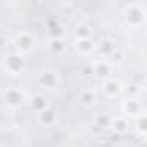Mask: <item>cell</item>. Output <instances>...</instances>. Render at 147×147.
<instances>
[{"mask_svg":"<svg viewBox=\"0 0 147 147\" xmlns=\"http://www.w3.org/2000/svg\"><path fill=\"white\" fill-rule=\"evenodd\" d=\"M50 45H51V48H53V50H55V51H58V50H60V51H62V50H63V45H62V43H60V41H51V43H50Z\"/></svg>","mask_w":147,"mask_h":147,"instance_id":"12","label":"cell"},{"mask_svg":"<svg viewBox=\"0 0 147 147\" xmlns=\"http://www.w3.org/2000/svg\"><path fill=\"white\" fill-rule=\"evenodd\" d=\"M80 101H82L84 105H91V103L94 101V92H92V91H84V92L80 94Z\"/></svg>","mask_w":147,"mask_h":147,"instance_id":"5","label":"cell"},{"mask_svg":"<svg viewBox=\"0 0 147 147\" xmlns=\"http://www.w3.org/2000/svg\"><path fill=\"white\" fill-rule=\"evenodd\" d=\"M127 17L132 21V22H142L144 21V12L140 10V9H137V7H132L128 12H127Z\"/></svg>","mask_w":147,"mask_h":147,"instance_id":"1","label":"cell"},{"mask_svg":"<svg viewBox=\"0 0 147 147\" xmlns=\"http://www.w3.org/2000/svg\"><path fill=\"white\" fill-rule=\"evenodd\" d=\"M7 101H9L10 105H21L22 94H21L19 91H9V92H7Z\"/></svg>","mask_w":147,"mask_h":147,"instance_id":"2","label":"cell"},{"mask_svg":"<svg viewBox=\"0 0 147 147\" xmlns=\"http://www.w3.org/2000/svg\"><path fill=\"white\" fill-rule=\"evenodd\" d=\"M101 46H103V51H105V53H111V51H115V46H113V43H111L110 39H105V41L101 43Z\"/></svg>","mask_w":147,"mask_h":147,"instance_id":"8","label":"cell"},{"mask_svg":"<svg viewBox=\"0 0 147 147\" xmlns=\"http://www.w3.org/2000/svg\"><path fill=\"white\" fill-rule=\"evenodd\" d=\"M105 89H106L108 94H116V92L120 91V84L115 82V80H108V82L105 84Z\"/></svg>","mask_w":147,"mask_h":147,"instance_id":"4","label":"cell"},{"mask_svg":"<svg viewBox=\"0 0 147 147\" xmlns=\"http://www.w3.org/2000/svg\"><path fill=\"white\" fill-rule=\"evenodd\" d=\"M33 101H34V103H33V108H34V110H45V108H46V103H45V99H43L41 96H36Z\"/></svg>","mask_w":147,"mask_h":147,"instance_id":"7","label":"cell"},{"mask_svg":"<svg viewBox=\"0 0 147 147\" xmlns=\"http://www.w3.org/2000/svg\"><path fill=\"white\" fill-rule=\"evenodd\" d=\"M139 127H140V130L147 132V116H142V118H140V121H139Z\"/></svg>","mask_w":147,"mask_h":147,"instance_id":"14","label":"cell"},{"mask_svg":"<svg viewBox=\"0 0 147 147\" xmlns=\"http://www.w3.org/2000/svg\"><path fill=\"white\" fill-rule=\"evenodd\" d=\"M53 120H55V115L51 111H46V110L41 111V121L43 123H51Z\"/></svg>","mask_w":147,"mask_h":147,"instance_id":"6","label":"cell"},{"mask_svg":"<svg viewBox=\"0 0 147 147\" xmlns=\"http://www.w3.org/2000/svg\"><path fill=\"white\" fill-rule=\"evenodd\" d=\"M17 45L22 48V50H29L33 46V39L28 36V34H22V36L17 38Z\"/></svg>","mask_w":147,"mask_h":147,"instance_id":"3","label":"cell"},{"mask_svg":"<svg viewBox=\"0 0 147 147\" xmlns=\"http://www.w3.org/2000/svg\"><path fill=\"white\" fill-rule=\"evenodd\" d=\"M96 74L98 75H106L108 74V67L103 63V65H96Z\"/></svg>","mask_w":147,"mask_h":147,"instance_id":"11","label":"cell"},{"mask_svg":"<svg viewBox=\"0 0 147 147\" xmlns=\"http://www.w3.org/2000/svg\"><path fill=\"white\" fill-rule=\"evenodd\" d=\"M92 48V45L87 41V39H84V41H79V50H82V51H89Z\"/></svg>","mask_w":147,"mask_h":147,"instance_id":"10","label":"cell"},{"mask_svg":"<svg viewBox=\"0 0 147 147\" xmlns=\"http://www.w3.org/2000/svg\"><path fill=\"white\" fill-rule=\"evenodd\" d=\"M77 34L80 38H86V39H87V36L91 34V29L86 28V26H79V28H77Z\"/></svg>","mask_w":147,"mask_h":147,"instance_id":"9","label":"cell"},{"mask_svg":"<svg viewBox=\"0 0 147 147\" xmlns=\"http://www.w3.org/2000/svg\"><path fill=\"white\" fill-rule=\"evenodd\" d=\"M125 128H127V125H125V121H123L121 118H118V120H116V130H120V132H123Z\"/></svg>","mask_w":147,"mask_h":147,"instance_id":"13","label":"cell"}]
</instances>
